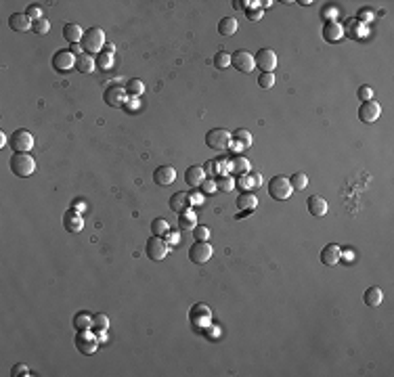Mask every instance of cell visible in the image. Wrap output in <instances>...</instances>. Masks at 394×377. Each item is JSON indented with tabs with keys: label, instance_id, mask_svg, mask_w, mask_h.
<instances>
[{
	"label": "cell",
	"instance_id": "680465c9",
	"mask_svg": "<svg viewBox=\"0 0 394 377\" xmlns=\"http://www.w3.org/2000/svg\"><path fill=\"white\" fill-rule=\"evenodd\" d=\"M8 143V136L4 134V132H0V147H4Z\"/></svg>",
	"mask_w": 394,
	"mask_h": 377
},
{
	"label": "cell",
	"instance_id": "ac0fdd59",
	"mask_svg": "<svg viewBox=\"0 0 394 377\" xmlns=\"http://www.w3.org/2000/svg\"><path fill=\"white\" fill-rule=\"evenodd\" d=\"M63 226L67 233H80L84 229V220H82L80 212H73V210L65 212L63 214Z\"/></svg>",
	"mask_w": 394,
	"mask_h": 377
},
{
	"label": "cell",
	"instance_id": "11a10c76",
	"mask_svg": "<svg viewBox=\"0 0 394 377\" xmlns=\"http://www.w3.org/2000/svg\"><path fill=\"white\" fill-rule=\"evenodd\" d=\"M71 210L73 212H84V210H86V203H84L82 199H76V201H73V205H71Z\"/></svg>",
	"mask_w": 394,
	"mask_h": 377
},
{
	"label": "cell",
	"instance_id": "44dd1931",
	"mask_svg": "<svg viewBox=\"0 0 394 377\" xmlns=\"http://www.w3.org/2000/svg\"><path fill=\"white\" fill-rule=\"evenodd\" d=\"M205 181V172H203V166H189L185 172V183L189 187H201V183Z\"/></svg>",
	"mask_w": 394,
	"mask_h": 377
},
{
	"label": "cell",
	"instance_id": "f546056e",
	"mask_svg": "<svg viewBox=\"0 0 394 377\" xmlns=\"http://www.w3.org/2000/svg\"><path fill=\"white\" fill-rule=\"evenodd\" d=\"M76 69H78V71H82V73H90V71H95V69H97V61H95V57H92V55H82L80 59H78V63H76Z\"/></svg>",
	"mask_w": 394,
	"mask_h": 377
},
{
	"label": "cell",
	"instance_id": "7bdbcfd3",
	"mask_svg": "<svg viewBox=\"0 0 394 377\" xmlns=\"http://www.w3.org/2000/svg\"><path fill=\"white\" fill-rule=\"evenodd\" d=\"M243 193H248V188H254V181H252V176L250 174H241L239 178H237V183H235Z\"/></svg>",
	"mask_w": 394,
	"mask_h": 377
},
{
	"label": "cell",
	"instance_id": "60d3db41",
	"mask_svg": "<svg viewBox=\"0 0 394 377\" xmlns=\"http://www.w3.org/2000/svg\"><path fill=\"white\" fill-rule=\"evenodd\" d=\"M49 30H51V21L49 19H38V21H34V25H32V32H36L38 36H44V34H49Z\"/></svg>",
	"mask_w": 394,
	"mask_h": 377
},
{
	"label": "cell",
	"instance_id": "6125c7cd",
	"mask_svg": "<svg viewBox=\"0 0 394 377\" xmlns=\"http://www.w3.org/2000/svg\"><path fill=\"white\" fill-rule=\"evenodd\" d=\"M260 4H262V8H264V6L268 8V6H273L275 2H273V0H264V2H260Z\"/></svg>",
	"mask_w": 394,
	"mask_h": 377
},
{
	"label": "cell",
	"instance_id": "5b68a950",
	"mask_svg": "<svg viewBox=\"0 0 394 377\" xmlns=\"http://www.w3.org/2000/svg\"><path fill=\"white\" fill-rule=\"evenodd\" d=\"M99 337L92 329H84V331H78L76 335V348L84 354V356H90L99 350Z\"/></svg>",
	"mask_w": 394,
	"mask_h": 377
},
{
	"label": "cell",
	"instance_id": "ab89813d",
	"mask_svg": "<svg viewBox=\"0 0 394 377\" xmlns=\"http://www.w3.org/2000/svg\"><path fill=\"white\" fill-rule=\"evenodd\" d=\"M275 82H277L275 73H260V75H258V86L264 88V90H270V88H273Z\"/></svg>",
	"mask_w": 394,
	"mask_h": 377
},
{
	"label": "cell",
	"instance_id": "ee69618b",
	"mask_svg": "<svg viewBox=\"0 0 394 377\" xmlns=\"http://www.w3.org/2000/svg\"><path fill=\"white\" fill-rule=\"evenodd\" d=\"M356 97L361 99V103H365V101H371V99H373V88H371V86H367V84H365V86H361L359 90H356Z\"/></svg>",
	"mask_w": 394,
	"mask_h": 377
},
{
	"label": "cell",
	"instance_id": "8d00e7d4",
	"mask_svg": "<svg viewBox=\"0 0 394 377\" xmlns=\"http://www.w3.org/2000/svg\"><path fill=\"white\" fill-rule=\"evenodd\" d=\"M168 220L166 218H155L153 222H151V235L153 237H166L168 235Z\"/></svg>",
	"mask_w": 394,
	"mask_h": 377
},
{
	"label": "cell",
	"instance_id": "836d02e7",
	"mask_svg": "<svg viewBox=\"0 0 394 377\" xmlns=\"http://www.w3.org/2000/svg\"><path fill=\"white\" fill-rule=\"evenodd\" d=\"M97 67L101 69V71H107V69H111V65H114V53H107V51H101L99 55H97Z\"/></svg>",
	"mask_w": 394,
	"mask_h": 377
},
{
	"label": "cell",
	"instance_id": "30bf717a",
	"mask_svg": "<svg viewBox=\"0 0 394 377\" xmlns=\"http://www.w3.org/2000/svg\"><path fill=\"white\" fill-rule=\"evenodd\" d=\"M231 65L235 67L237 71L241 73H250L252 69L256 67V61H254V55H252L250 51H235L231 53Z\"/></svg>",
	"mask_w": 394,
	"mask_h": 377
},
{
	"label": "cell",
	"instance_id": "ffe728a7",
	"mask_svg": "<svg viewBox=\"0 0 394 377\" xmlns=\"http://www.w3.org/2000/svg\"><path fill=\"white\" fill-rule=\"evenodd\" d=\"M168 205H170V210H172L174 214H181V212H185V210H189V205H191L189 193H185V191H176V193L170 197V201H168Z\"/></svg>",
	"mask_w": 394,
	"mask_h": 377
},
{
	"label": "cell",
	"instance_id": "681fc988",
	"mask_svg": "<svg viewBox=\"0 0 394 377\" xmlns=\"http://www.w3.org/2000/svg\"><path fill=\"white\" fill-rule=\"evenodd\" d=\"M11 375L13 377H21V375H30V369H27L25 365H13L11 369Z\"/></svg>",
	"mask_w": 394,
	"mask_h": 377
},
{
	"label": "cell",
	"instance_id": "7a4b0ae2",
	"mask_svg": "<svg viewBox=\"0 0 394 377\" xmlns=\"http://www.w3.org/2000/svg\"><path fill=\"white\" fill-rule=\"evenodd\" d=\"M8 166H11V172L15 176H19V178H27V176H32L36 172V162H34V157L30 153H15V155H11Z\"/></svg>",
	"mask_w": 394,
	"mask_h": 377
},
{
	"label": "cell",
	"instance_id": "d590c367",
	"mask_svg": "<svg viewBox=\"0 0 394 377\" xmlns=\"http://www.w3.org/2000/svg\"><path fill=\"white\" fill-rule=\"evenodd\" d=\"M246 15H248L250 21H260L262 15H264V8H262V4H260V2H256V0H254V2H248Z\"/></svg>",
	"mask_w": 394,
	"mask_h": 377
},
{
	"label": "cell",
	"instance_id": "f35d334b",
	"mask_svg": "<svg viewBox=\"0 0 394 377\" xmlns=\"http://www.w3.org/2000/svg\"><path fill=\"white\" fill-rule=\"evenodd\" d=\"M229 65H231V55L229 53L220 51V53L214 55V67H216V69H227Z\"/></svg>",
	"mask_w": 394,
	"mask_h": 377
},
{
	"label": "cell",
	"instance_id": "7dc6e473",
	"mask_svg": "<svg viewBox=\"0 0 394 377\" xmlns=\"http://www.w3.org/2000/svg\"><path fill=\"white\" fill-rule=\"evenodd\" d=\"M201 188H203V193H214V191H218L216 181H214V178H205V181L201 183Z\"/></svg>",
	"mask_w": 394,
	"mask_h": 377
},
{
	"label": "cell",
	"instance_id": "6f0895ef",
	"mask_svg": "<svg viewBox=\"0 0 394 377\" xmlns=\"http://www.w3.org/2000/svg\"><path fill=\"white\" fill-rule=\"evenodd\" d=\"M352 256H354V253H352V251H348V250H346V251H342V256H340V260H346V262H348V260H352Z\"/></svg>",
	"mask_w": 394,
	"mask_h": 377
},
{
	"label": "cell",
	"instance_id": "7c38bea8",
	"mask_svg": "<svg viewBox=\"0 0 394 377\" xmlns=\"http://www.w3.org/2000/svg\"><path fill=\"white\" fill-rule=\"evenodd\" d=\"M189 320L197 329H205L212 325V310L205 304H195L189 313Z\"/></svg>",
	"mask_w": 394,
	"mask_h": 377
},
{
	"label": "cell",
	"instance_id": "603a6c76",
	"mask_svg": "<svg viewBox=\"0 0 394 377\" xmlns=\"http://www.w3.org/2000/svg\"><path fill=\"white\" fill-rule=\"evenodd\" d=\"M306 205H308V212H311L315 218H321V216H325L327 214V201L323 199V197H319V195H311L308 197V201H306Z\"/></svg>",
	"mask_w": 394,
	"mask_h": 377
},
{
	"label": "cell",
	"instance_id": "f1b7e54d",
	"mask_svg": "<svg viewBox=\"0 0 394 377\" xmlns=\"http://www.w3.org/2000/svg\"><path fill=\"white\" fill-rule=\"evenodd\" d=\"M195 226H197V218H195L193 212L185 210V212L178 214V229L181 231H193Z\"/></svg>",
	"mask_w": 394,
	"mask_h": 377
},
{
	"label": "cell",
	"instance_id": "bcb514c9",
	"mask_svg": "<svg viewBox=\"0 0 394 377\" xmlns=\"http://www.w3.org/2000/svg\"><path fill=\"white\" fill-rule=\"evenodd\" d=\"M203 172H205V174H210L212 178H214V176H218V172H220L218 162H214V159H210V162L203 166Z\"/></svg>",
	"mask_w": 394,
	"mask_h": 377
},
{
	"label": "cell",
	"instance_id": "816d5d0a",
	"mask_svg": "<svg viewBox=\"0 0 394 377\" xmlns=\"http://www.w3.org/2000/svg\"><path fill=\"white\" fill-rule=\"evenodd\" d=\"M371 17H373V13H371V11H365V8H361V11H359V21H361V23L371 21Z\"/></svg>",
	"mask_w": 394,
	"mask_h": 377
},
{
	"label": "cell",
	"instance_id": "e0dca14e",
	"mask_svg": "<svg viewBox=\"0 0 394 377\" xmlns=\"http://www.w3.org/2000/svg\"><path fill=\"white\" fill-rule=\"evenodd\" d=\"M340 256H342V248L337 243H327L323 251H321V262L325 266H335L337 262H340Z\"/></svg>",
	"mask_w": 394,
	"mask_h": 377
},
{
	"label": "cell",
	"instance_id": "4fadbf2b",
	"mask_svg": "<svg viewBox=\"0 0 394 377\" xmlns=\"http://www.w3.org/2000/svg\"><path fill=\"white\" fill-rule=\"evenodd\" d=\"M128 99V92L124 86H118V84H114V86H107L105 92H103V101H105V105L109 107H124V103Z\"/></svg>",
	"mask_w": 394,
	"mask_h": 377
},
{
	"label": "cell",
	"instance_id": "4316f807",
	"mask_svg": "<svg viewBox=\"0 0 394 377\" xmlns=\"http://www.w3.org/2000/svg\"><path fill=\"white\" fill-rule=\"evenodd\" d=\"M256 205H258V197L254 193H241L237 197V207H239V210H243V212L256 210Z\"/></svg>",
	"mask_w": 394,
	"mask_h": 377
},
{
	"label": "cell",
	"instance_id": "f907efd6",
	"mask_svg": "<svg viewBox=\"0 0 394 377\" xmlns=\"http://www.w3.org/2000/svg\"><path fill=\"white\" fill-rule=\"evenodd\" d=\"M138 107H140V103H138V99H134V97H128L126 103H124V109H126V111H138Z\"/></svg>",
	"mask_w": 394,
	"mask_h": 377
},
{
	"label": "cell",
	"instance_id": "4dcf8cb0",
	"mask_svg": "<svg viewBox=\"0 0 394 377\" xmlns=\"http://www.w3.org/2000/svg\"><path fill=\"white\" fill-rule=\"evenodd\" d=\"M124 88H126V92H128V97L138 99L140 94L145 92V84H143V80H138V78H130Z\"/></svg>",
	"mask_w": 394,
	"mask_h": 377
},
{
	"label": "cell",
	"instance_id": "b9f144b4",
	"mask_svg": "<svg viewBox=\"0 0 394 377\" xmlns=\"http://www.w3.org/2000/svg\"><path fill=\"white\" fill-rule=\"evenodd\" d=\"M193 237H195V241H208L210 239V229H208V226H203V224L195 226V229H193Z\"/></svg>",
	"mask_w": 394,
	"mask_h": 377
},
{
	"label": "cell",
	"instance_id": "91938a15",
	"mask_svg": "<svg viewBox=\"0 0 394 377\" xmlns=\"http://www.w3.org/2000/svg\"><path fill=\"white\" fill-rule=\"evenodd\" d=\"M103 49H105L107 53H116V46H114V44H105V46H103Z\"/></svg>",
	"mask_w": 394,
	"mask_h": 377
},
{
	"label": "cell",
	"instance_id": "d6a6232c",
	"mask_svg": "<svg viewBox=\"0 0 394 377\" xmlns=\"http://www.w3.org/2000/svg\"><path fill=\"white\" fill-rule=\"evenodd\" d=\"M73 327L78 331H84V329H92V314L90 313H78L73 316Z\"/></svg>",
	"mask_w": 394,
	"mask_h": 377
},
{
	"label": "cell",
	"instance_id": "2e32d148",
	"mask_svg": "<svg viewBox=\"0 0 394 377\" xmlns=\"http://www.w3.org/2000/svg\"><path fill=\"white\" fill-rule=\"evenodd\" d=\"M342 38H344L342 23H337L335 19L333 21H325V25H323V40L325 42H340Z\"/></svg>",
	"mask_w": 394,
	"mask_h": 377
},
{
	"label": "cell",
	"instance_id": "7402d4cb",
	"mask_svg": "<svg viewBox=\"0 0 394 377\" xmlns=\"http://www.w3.org/2000/svg\"><path fill=\"white\" fill-rule=\"evenodd\" d=\"M63 38H65V40H67L69 44H80L82 38H84V30H82L78 23L69 21V23L63 25Z\"/></svg>",
	"mask_w": 394,
	"mask_h": 377
},
{
	"label": "cell",
	"instance_id": "484cf974",
	"mask_svg": "<svg viewBox=\"0 0 394 377\" xmlns=\"http://www.w3.org/2000/svg\"><path fill=\"white\" fill-rule=\"evenodd\" d=\"M218 32L224 38H231L233 34L237 32V19L235 17H222L218 21Z\"/></svg>",
	"mask_w": 394,
	"mask_h": 377
},
{
	"label": "cell",
	"instance_id": "9a60e30c",
	"mask_svg": "<svg viewBox=\"0 0 394 377\" xmlns=\"http://www.w3.org/2000/svg\"><path fill=\"white\" fill-rule=\"evenodd\" d=\"M153 181L157 187H170L176 181V170L172 166H159L153 172Z\"/></svg>",
	"mask_w": 394,
	"mask_h": 377
},
{
	"label": "cell",
	"instance_id": "277c9868",
	"mask_svg": "<svg viewBox=\"0 0 394 377\" xmlns=\"http://www.w3.org/2000/svg\"><path fill=\"white\" fill-rule=\"evenodd\" d=\"M233 143V134L224 128H212L208 134H205V145L214 151H227Z\"/></svg>",
	"mask_w": 394,
	"mask_h": 377
},
{
	"label": "cell",
	"instance_id": "cb8c5ba5",
	"mask_svg": "<svg viewBox=\"0 0 394 377\" xmlns=\"http://www.w3.org/2000/svg\"><path fill=\"white\" fill-rule=\"evenodd\" d=\"M233 143H235L241 151L252 147V143H254V138H252V132L246 130V128H237L235 132H233Z\"/></svg>",
	"mask_w": 394,
	"mask_h": 377
},
{
	"label": "cell",
	"instance_id": "83f0119b",
	"mask_svg": "<svg viewBox=\"0 0 394 377\" xmlns=\"http://www.w3.org/2000/svg\"><path fill=\"white\" fill-rule=\"evenodd\" d=\"M231 170H233V174L241 176V174H250L252 166H250V162H248L246 157H241V155H233V159H231Z\"/></svg>",
	"mask_w": 394,
	"mask_h": 377
},
{
	"label": "cell",
	"instance_id": "3957f363",
	"mask_svg": "<svg viewBox=\"0 0 394 377\" xmlns=\"http://www.w3.org/2000/svg\"><path fill=\"white\" fill-rule=\"evenodd\" d=\"M292 193H294V188L289 185V178L277 174L268 181V195L273 197L275 201H285L292 197Z\"/></svg>",
	"mask_w": 394,
	"mask_h": 377
},
{
	"label": "cell",
	"instance_id": "8fae6325",
	"mask_svg": "<svg viewBox=\"0 0 394 377\" xmlns=\"http://www.w3.org/2000/svg\"><path fill=\"white\" fill-rule=\"evenodd\" d=\"M214 256V248L208 241H195L189 250V260L193 264H205Z\"/></svg>",
	"mask_w": 394,
	"mask_h": 377
},
{
	"label": "cell",
	"instance_id": "d6986e66",
	"mask_svg": "<svg viewBox=\"0 0 394 377\" xmlns=\"http://www.w3.org/2000/svg\"><path fill=\"white\" fill-rule=\"evenodd\" d=\"M8 25H11V30L13 32H27V30H32V25H34V21L30 17H27L25 13H13L11 17H8Z\"/></svg>",
	"mask_w": 394,
	"mask_h": 377
},
{
	"label": "cell",
	"instance_id": "6da1fadb",
	"mask_svg": "<svg viewBox=\"0 0 394 377\" xmlns=\"http://www.w3.org/2000/svg\"><path fill=\"white\" fill-rule=\"evenodd\" d=\"M80 44L86 55H99L103 51V46L107 44L105 32H103L101 27H88V30H84V38Z\"/></svg>",
	"mask_w": 394,
	"mask_h": 377
},
{
	"label": "cell",
	"instance_id": "ba28073f",
	"mask_svg": "<svg viewBox=\"0 0 394 377\" xmlns=\"http://www.w3.org/2000/svg\"><path fill=\"white\" fill-rule=\"evenodd\" d=\"M168 251H170V245H168L162 237H151V239H147L145 253H147L149 260H155V262L164 260V258L168 256Z\"/></svg>",
	"mask_w": 394,
	"mask_h": 377
},
{
	"label": "cell",
	"instance_id": "9c48e42d",
	"mask_svg": "<svg viewBox=\"0 0 394 377\" xmlns=\"http://www.w3.org/2000/svg\"><path fill=\"white\" fill-rule=\"evenodd\" d=\"M76 55H73L69 49L67 51H57L53 55V69L59 71V73H65V71H71L73 67H76Z\"/></svg>",
	"mask_w": 394,
	"mask_h": 377
},
{
	"label": "cell",
	"instance_id": "f5cc1de1",
	"mask_svg": "<svg viewBox=\"0 0 394 377\" xmlns=\"http://www.w3.org/2000/svg\"><path fill=\"white\" fill-rule=\"evenodd\" d=\"M252 181H254V188H260L262 187V174L260 172H250Z\"/></svg>",
	"mask_w": 394,
	"mask_h": 377
},
{
	"label": "cell",
	"instance_id": "d4e9b609",
	"mask_svg": "<svg viewBox=\"0 0 394 377\" xmlns=\"http://www.w3.org/2000/svg\"><path fill=\"white\" fill-rule=\"evenodd\" d=\"M363 300H365V304H367V306L378 308V306H382V302H384V291L380 287H369L367 291H365Z\"/></svg>",
	"mask_w": 394,
	"mask_h": 377
},
{
	"label": "cell",
	"instance_id": "9f6ffc18",
	"mask_svg": "<svg viewBox=\"0 0 394 377\" xmlns=\"http://www.w3.org/2000/svg\"><path fill=\"white\" fill-rule=\"evenodd\" d=\"M168 245H176L178 243V237H176V235L174 233H168V241H166Z\"/></svg>",
	"mask_w": 394,
	"mask_h": 377
},
{
	"label": "cell",
	"instance_id": "db71d44e",
	"mask_svg": "<svg viewBox=\"0 0 394 377\" xmlns=\"http://www.w3.org/2000/svg\"><path fill=\"white\" fill-rule=\"evenodd\" d=\"M73 55H76V59H80V57L82 55H86V53H84V49H82V44H71V49H69Z\"/></svg>",
	"mask_w": 394,
	"mask_h": 377
},
{
	"label": "cell",
	"instance_id": "52a82bcc",
	"mask_svg": "<svg viewBox=\"0 0 394 377\" xmlns=\"http://www.w3.org/2000/svg\"><path fill=\"white\" fill-rule=\"evenodd\" d=\"M254 61H256V67L262 71V73H273L275 67H277V53L273 49H260L256 55H254Z\"/></svg>",
	"mask_w": 394,
	"mask_h": 377
},
{
	"label": "cell",
	"instance_id": "f6af8a7d",
	"mask_svg": "<svg viewBox=\"0 0 394 377\" xmlns=\"http://www.w3.org/2000/svg\"><path fill=\"white\" fill-rule=\"evenodd\" d=\"M25 15L32 19V21H38V19H42V8H40V4H30L27 6V11H25Z\"/></svg>",
	"mask_w": 394,
	"mask_h": 377
},
{
	"label": "cell",
	"instance_id": "5bb4252c",
	"mask_svg": "<svg viewBox=\"0 0 394 377\" xmlns=\"http://www.w3.org/2000/svg\"><path fill=\"white\" fill-rule=\"evenodd\" d=\"M380 116H382V105H380V103H375L373 99L365 101L363 105L359 107V120L365 122V124H373V122H378Z\"/></svg>",
	"mask_w": 394,
	"mask_h": 377
},
{
	"label": "cell",
	"instance_id": "8992f818",
	"mask_svg": "<svg viewBox=\"0 0 394 377\" xmlns=\"http://www.w3.org/2000/svg\"><path fill=\"white\" fill-rule=\"evenodd\" d=\"M8 143H11L15 153H30L32 147H34V136H32L30 130L19 128V130H15L13 134H11Z\"/></svg>",
	"mask_w": 394,
	"mask_h": 377
},
{
	"label": "cell",
	"instance_id": "1f68e13d",
	"mask_svg": "<svg viewBox=\"0 0 394 377\" xmlns=\"http://www.w3.org/2000/svg\"><path fill=\"white\" fill-rule=\"evenodd\" d=\"M107 329H109L107 314H103V313L92 314V331H95V333H107Z\"/></svg>",
	"mask_w": 394,
	"mask_h": 377
},
{
	"label": "cell",
	"instance_id": "74e56055",
	"mask_svg": "<svg viewBox=\"0 0 394 377\" xmlns=\"http://www.w3.org/2000/svg\"><path fill=\"white\" fill-rule=\"evenodd\" d=\"M216 187H218V191L231 193L233 188H235V181H233L229 174H218V176H216Z\"/></svg>",
	"mask_w": 394,
	"mask_h": 377
},
{
	"label": "cell",
	"instance_id": "94428289",
	"mask_svg": "<svg viewBox=\"0 0 394 377\" xmlns=\"http://www.w3.org/2000/svg\"><path fill=\"white\" fill-rule=\"evenodd\" d=\"M97 337H99V342H101V344H105V342H107V335H105V333H97Z\"/></svg>",
	"mask_w": 394,
	"mask_h": 377
},
{
	"label": "cell",
	"instance_id": "c3c4849f",
	"mask_svg": "<svg viewBox=\"0 0 394 377\" xmlns=\"http://www.w3.org/2000/svg\"><path fill=\"white\" fill-rule=\"evenodd\" d=\"M321 17L325 19V21H333V17H335V8H333L331 4H325V6H323V11H321Z\"/></svg>",
	"mask_w": 394,
	"mask_h": 377
},
{
	"label": "cell",
	"instance_id": "e575fe53",
	"mask_svg": "<svg viewBox=\"0 0 394 377\" xmlns=\"http://www.w3.org/2000/svg\"><path fill=\"white\" fill-rule=\"evenodd\" d=\"M289 185H292L294 191H304L306 185H308L306 172H294L292 176H289Z\"/></svg>",
	"mask_w": 394,
	"mask_h": 377
}]
</instances>
